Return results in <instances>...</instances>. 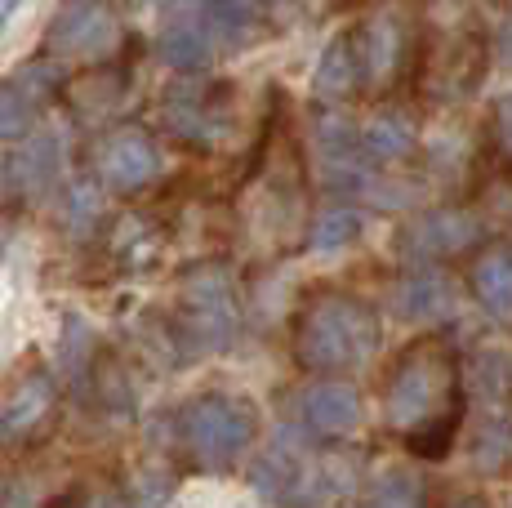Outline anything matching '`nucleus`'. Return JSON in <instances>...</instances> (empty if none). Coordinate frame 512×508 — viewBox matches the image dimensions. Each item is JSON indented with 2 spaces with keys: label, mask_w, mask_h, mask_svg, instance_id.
I'll list each match as a JSON object with an SVG mask.
<instances>
[{
  "label": "nucleus",
  "mask_w": 512,
  "mask_h": 508,
  "mask_svg": "<svg viewBox=\"0 0 512 508\" xmlns=\"http://www.w3.org/2000/svg\"><path fill=\"white\" fill-rule=\"evenodd\" d=\"M361 148H366V156L374 165L406 161V156H415V148H419V130H415V121L401 112L374 116L366 130H361Z\"/></svg>",
  "instance_id": "17"
},
{
  "label": "nucleus",
  "mask_w": 512,
  "mask_h": 508,
  "mask_svg": "<svg viewBox=\"0 0 512 508\" xmlns=\"http://www.w3.org/2000/svg\"><path fill=\"white\" fill-rule=\"evenodd\" d=\"M490 134H495V148L512 161V94L495 103V112H490Z\"/></svg>",
  "instance_id": "23"
},
{
  "label": "nucleus",
  "mask_w": 512,
  "mask_h": 508,
  "mask_svg": "<svg viewBox=\"0 0 512 508\" xmlns=\"http://www.w3.org/2000/svg\"><path fill=\"white\" fill-rule=\"evenodd\" d=\"M477 237H481V228L468 210H432L406 228L401 250L415 263H437V259H455V254L472 250Z\"/></svg>",
  "instance_id": "11"
},
{
  "label": "nucleus",
  "mask_w": 512,
  "mask_h": 508,
  "mask_svg": "<svg viewBox=\"0 0 512 508\" xmlns=\"http://www.w3.org/2000/svg\"><path fill=\"white\" fill-rule=\"evenodd\" d=\"M468 290L486 312L508 317L512 312V241H490L472 254Z\"/></svg>",
  "instance_id": "15"
},
{
  "label": "nucleus",
  "mask_w": 512,
  "mask_h": 508,
  "mask_svg": "<svg viewBox=\"0 0 512 508\" xmlns=\"http://www.w3.org/2000/svg\"><path fill=\"white\" fill-rule=\"evenodd\" d=\"M90 165L98 183L112 192H139L161 174V152H156L152 134L139 125H112L98 130L90 143Z\"/></svg>",
  "instance_id": "7"
},
{
  "label": "nucleus",
  "mask_w": 512,
  "mask_h": 508,
  "mask_svg": "<svg viewBox=\"0 0 512 508\" xmlns=\"http://www.w3.org/2000/svg\"><path fill=\"white\" fill-rule=\"evenodd\" d=\"M357 90H366V81H361L357 36L343 32V36H334L326 45V54H321L317 76H312V94H317L321 103H348Z\"/></svg>",
  "instance_id": "16"
},
{
  "label": "nucleus",
  "mask_w": 512,
  "mask_h": 508,
  "mask_svg": "<svg viewBox=\"0 0 512 508\" xmlns=\"http://www.w3.org/2000/svg\"><path fill=\"white\" fill-rule=\"evenodd\" d=\"M464 419V379L446 339L423 335L406 344L383 379V424L423 459H446Z\"/></svg>",
  "instance_id": "1"
},
{
  "label": "nucleus",
  "mask_w": 512,
  "mask_h": 508,
  "mask_svg": "<svg viewBox=\"0 0 512 508\" xmlns=\"http://www.w3.org/2000/svg\"><path fill=\"white\" fill-rule=\"evenodd\" d=\"M125 99H130V72H125L121 63H98L67 85V107H72V116L85 125L112 121L125 107Z\"/></svg>",
  "instance_id": "13"
},
{
  "label": "nucleus",
  "mask_w": 512,
  "mask_h": 508,
  "mask_svg": "<svg viewBox=\"0 0 512 508\" xmlns=\"http://www.w3.org/2000/svg\"><path fill=\"white\" fill-rule=\"evenodd\" d=\"M58 415V384L45 366H32L23 375L9 379L5 397H0V442L27 446L45 437V428Z\"/></svg>",
  "instance_id": "9"
},
{
  "label": "nucleus",
  "mask_w": 512,
  "mask_h": 508,
  "mask_svg": "<svg viewBox=\"0 0 512 508\" xmlns=\"http://www.w3.org/2000/svg\"><path fill=\"white\" fill-rule=\"evenodd\" d=\"M18 5H23V0H0V36H5V32H9V23H14Z\"/></svg>",
  "instance_id": "25"
},
{
  "label": "nucleus",
  "mask_w": 512,
  "mask_h": 508,
  "mask_svg": "<svg viewBox=\"0 0 512 508\" xmlns=\"http://www.w3.org/2000/svg\"><path fill=\"white\" fill-rule=\"evenodd\" d=\"M58 508H130V500H125V491L116 482H94V486L85 482V486H76Z\"/></svg>",
  "instance_id": "22"
},
{
  "label": "nucleus",
  "mask_w": 512,
  "mask_h": 508,
  "mask_svg": "<svg viewBox=\"0 0 512 508\" xmlns=\"http://www.w3.org/2000/svg\"><path fill=\"white\" fill-rule=\"evenodd\" d=\"M370 508H428V495L410 473H388L379 486H374Z\"/></svg>",
  "instance_id": "21"
},
{
  "label": "nucleus",
  "mask_w": 512,
  "mask_h": 508,
  "mask_svg": "<svg viewBox=\"0 0 512 508\" xmlns=\"http://www.w3.org/2000/svg\"><path fill=\"white\" fill-rule=\"evenodd\" d=\"M179 446L201 473H228V468L254 446L259 437V410L250 397L236 393H201L192 397L179 419Z\"/></svg>",
  "instance_id": "4"
},
{
  "label": "nucleus",
  "mask_w": 512,
  "mask_h": 508,
  "mask_svg": "<svg viewBox=\"0 0 512 508\" xmlns=\"http://www.w3.org/2000/svg\"><path fill=\"white\" fill-rule=\"evenodd\" d=\"M241 308H236V290L223 268H196L179 286V308L170 317V344L183 348L187 357L219 353L232 344Z\"/></svg>",
  "instance_id": "5"
},
{
  "label": "nucleus",
  "mask_w": 512,
  "mask_h": 508,
  "mask_svg": "<svg viewBox=\"0 0 512 508\" xmlns=\"http://www.w3.org/2000/svg\"><path fill=\"white\" fill-rule=\"evenodd\" d=\"M401 312L406 317H437V312H446V286H441V277H432V272H415V277L401 286Z\"/></svg>",
  "instance_id": "19"
},
{
  "label": "nucleus",
  "mask_w": 512,
  "mask_h": 508,
  "mask_svg": "<svg viewBox=\"0 0 512 508\" xmlns=\"http://www.w3.org/2000/svg\"><path fill=\"white\" fill-rule=\"evenodd\" d=\"M156 250H161V232H156L143 214H125V219L112 223V254L125 263V268L152 263Z\"/></svg>",
  "instance_id": "18"
},
{
  "label": "nucleus",
  "mask_w": 512,
  "mask_h": 508,
  "mask_svg": "<svg viewBox=\"0 0 512 508\" xmlns=\"http://www.w3.org/2000/svg\"><path fill=\"white\" fill-rule=\"evenodd\" d=\"M357 36V54H361V81L374 94H388L415 72V63L423 58V32L419 18L406 0L374 9L361 27H352Z\"/></svg>",
  "instance_id": "6"
},
{
  "label": "nucleus",
  "mask_w": 512,
  "mask_h": 508,
  "mask_svg": "<svg viewBox=\"0 0 512 508\" xmlns=\"http://www.w3.org/2000/svg\"><path fill=\"white\" fill-rule=\"evenodd\" d=\"M58 85V67L36 58V63L18 67L0 81V143H18L32 139V125L41 121L45 103L54 99Z\"/></svg>",
  "instance_id": "10"
},
{
  "label": "nucleus",
  "mask_w": 512,
  "mask_h": 508,
  "mask_svg": "<svg viewBox=\"0 0 512 508\" xmlns=\"http://www.w3.org/2000/svg\"><path fill=\"white\" fill-rule=\"evenodd\" d=\"M165 130L192 148H214L232 130V85H179L161 103Z\"/></svg>",
  "instance_id": "8"
},
{
  "label": "nucleus",
  "mask_w": 512,
  "mask_h": 508,
  "mask_svg": "<svg viewBox=\"0 0 512 508\" xmlns=\"http://www.w3.org/2000/svg\"><path fill=\"white\" fill-rule=\"evenodd\" d=\"M299 419L317 437H348L361 424V397L343 379H312L299 393Z\"/></svg>",
  "instance_id": "12"
},
{
  "label": "nucleus",
  "mask_w": 512,
  "mask_h": 508,
  "mask_svg": "<svg viewBox=\"0 0 512 508\" xmlns=\"http://www.w3.org/2000/svg\"><path fill=\"white\" fill-rule=\"evenodd\" d=\"M383 339L379 312L361 295L348 290H317L303 299L299 317H294L290 344L294 361L312 375H339V370H357L374 357Z\"/></svg>",
  "instance_id": "3"
},
{
  "label": "nucleus",
  "mask_w": 512,
  "mask_h": 508,
  "mask_svg": "<svg viewBox=\"0 0 512 508\" xmlns=\"http://www.w3.org/2000/svg\"><path fill=\"white\" fill-rule=\"evenodd\" d=\"M357 232H361L357 214L334 205V210H326L312 223V250H339V246H348V241H357Z\"/></svg>",
  "instance_id": "20"
},
{
  "label": "nucleus",
  "mask_w": 512,
  "mask_h": 508,
  "mask_svg": "<svg viewBox=\"0 0 512 508\" xmlns=\"http://www.w3.org/2000/svg\"><path fill=\"white\" fill-rule=\"evenodd\" d=\"M116 36L112 9L103 0H67L63 14L54 18V32H49V45L58 54H103Z\"/></svg>",
  "instance_id": "14"
},
{
  "label": "nucleus",
  "mask_w": 512,
  "mask_h": 508,
  "mask_svg": "<svg viewBox=\"0 0 512 508\" xmlns=\"http://www.w3.org/2000/svg\"><path fill=\"white\" fill-rule=\"evenodd\" d=\"M495 54H499V63L512 72V9L499 18V27H495Z\"/></svg>",
  "instance_id": "24"
},
{
  "label": "nucleus",
  "mask_w": 512,
  "mask_h": 508,
  "mask_svg": "<svg viewBox=\"0 0 512 508\" xmlns=\"http://www.w3.org/2000/svg\"><path fill=\"white\" fill-rule=\"evenodd\" d=\"M14 188H18V183H14V170H9V165H0V201H5Z\"/></svg>",
  "instance_id": "26"
},
{
  "label": "nucleus",
  "mask_w": 512,
  "mask_h": 508,
  "mask_svg": "<svg viewBox=\"0 0 512 508\" xmlns=\"http://www.w3.org/2000/svg\"><path fill=\"white\" fill-rule=\"evenodd\" d=\"M268 32L263 0H165L156 54L179 72H201Z\"/></svg>",
  "instance_id": "2"
},
{
  "label": "nucleus",
  "mask_w": 512,
  "mask_h": 508,
  "mask_svg": "<svg viewBox=\"0 0 512 508\" xmlns=\"http://www.w3.org/2000/svg\"><path fill=\"white\" fill-rule=\"evenodd\" d=\"M455 508H486V504H481V500H459Z\"/></svg>",
  "instance_id": "27"
}]
</instances>
